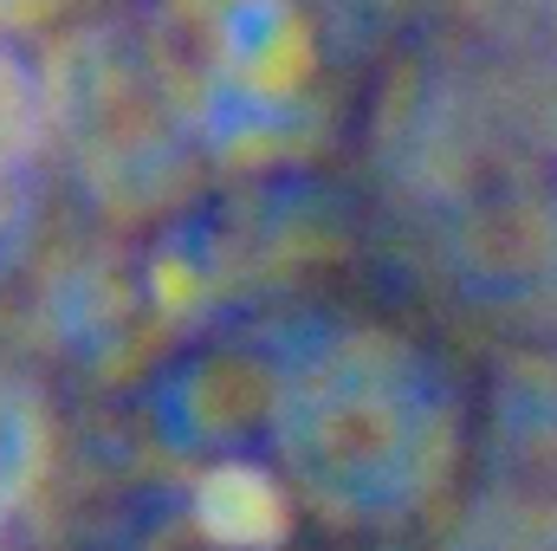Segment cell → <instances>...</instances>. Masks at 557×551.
<instances>
[{"mask_svg": "<svg viewBox=\"0 0 557 551\" xmlns=\"http://www.w3.org/2000/svg\"><path fill=\"white\" fill-rule=\"evenodd\" d=\"M383 182L396 228L454 285L512 298L557 267V131L486 72L447 65L403 85Z\"/></svg>", "mask_w": 557, "mask_h": 551, "instance_id": "obj_2", "label": "cell"}, {"mask_svg": "<svg viewBox=\"0 0 557 551\" xmlns=\"http://www.w3.org/2000/svg\"><path fill=\"white\" fill-rule=\"evenodd\" d=\"M227 434L337 532H409L460 480V370L403 318L311 298L227 364Z\"/></svg>", "mask_w": 557, "mask_h": 551, "instance_id": "obj_1", "label": "cell"}]
</instances>
